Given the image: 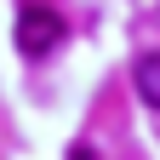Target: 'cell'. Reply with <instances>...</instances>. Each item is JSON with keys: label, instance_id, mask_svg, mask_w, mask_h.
Masks as SVG:
<instances>
[{"label": "cell", "instance_id": "cell-1", "mask_svg": "<svg viewBox=\"0 0 160 160\" xmlns=\"http://www.w3.org/2000/svg\"><path fill=\"white\" fill-rule=\"evenodd\" d=\"M57 40H63V17L52 6H40V0H29V6L17 12V52L23 57H46Z\"/></svg>", "mask_w": 160, "mask_h": 160}, {"label": "cell", "instance_id": "cell-2", "mask_svg": "<svg viewBox=\"0 0 160 160\" xmlns=\"http://www.w3.org/2000/svg\"><path fill=\"white\" fill-rule=\"evenodd\" d=\"M132 80H137V97H143V103L160 114V52H143V57H137Z\"/></svg>", "mask_w": 160, "mask_h": 160}, {"label": "cell", "instance_id": "cell-3", "mask_svg": "<svg viewBox=\"0 0 160 160\" xmlns=\"http://www.w3.org/2000/svg\"><path fill=\"white\" fill-rule=\"evenodd\" d=\"M69 160H97V154H92V149H86V143H80V149H74V154H69Z\"/></svg>", "mask_w": 160, "mask_h": 160}]
</instances>
